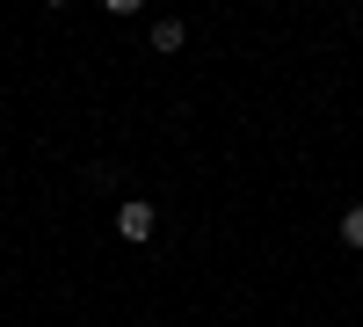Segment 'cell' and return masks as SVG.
<instances>
[{"instance_id": "cell-1", "label": "cell", "mask_w": 363, "mask_h": 327, "mask_svg": "<svg viewBox=\"0 0 363 327\" xmlns=\"http://www.w3.org/2000/svg\"><path fill=\"white\" fill-rule=\"evenodd\" d=\"M116 233H124L131 248H145V240H153V204H145V196H124V204H116Z\"/></svg>"}, {"instance_id": "cell-2", "label": "cell", "mask_w": 363, "mask_h": 327, "mask_svg": "<svg viewBox=\"0 0 363 327\" xmlns=\"http://www.w3.org/2000/svg\"><path fill=\"white\" fill-rule=\"evenodd\" d=\"M182 44H189V22L160 15V22H153V51H182Z\"/></svg>"}, {"instance_id": "cell-3", "label": "cell", "mask_w": 363, "mask_h": 327, "mask_svg": "<svg viewBox=\"0 0 363 327\" xmlns=\"http://www.w3.org/2000/svg\"><path fill=\"white\" fill-rule=\"evenodd\" d=\"M335 233H342V248H356V255H363V204H349Z\"/></svg>"}]
</instances>
